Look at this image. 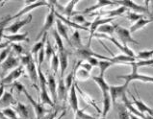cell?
I'll use <instances>...</instances> for the list:
<instances>
[{
	"instance_id": "44dd1931",
	"label": "cell",
	"mask_w": 153,
	"mask_h": 119,
	"mask_svg": "<svg viewBox=\"0 0 153 119\" xmlns=\"http://www.w3.org/2000/svg\"><path fill=\"white\" fill-rule=\"evenodd\" d=\"M47 41V33H45L43 36L42 37V38L39 41H37V43L33 46L32 50H31V55L33 56L34 60L38 61V54L43 47L45 45V41Z\"/></svg>"
},
{
	"instance_id": "603a6c76",
	"label": "cell",
	"mask_w": 153,
	"mask_h": 119,
	"mask_svg": "<svg viewBox=\"0 0 153 119\" xmlns=\"http://www.w3.org/2000/svg\"><path fill=\"white\" fill-rule=\"evenodd\" d=\"M56 31L58 32V34L61 36L62 38H65V41L68 42V44L71 45V39L68 38V27L67 25H65L60 19L57 18L56 19Z\"/></svg>"
},
{
	"instance_id": "f546056e",
	"label": "cell",
	"mask_w": 153,
	"mask_h": 119,
	"mask_svg": "<svg viewBox=\"0 0 153 119\" xmlns=\"http://www.w3.org/2000/svg\"><path fill=\"white\" fill-rule=\"evenodd\" d=\"M115 107L117 108L119 119H130V112H128V109L125 108V106L123 104L116 103Z\"/></svg>"
},
{
	"instance_id": "680465c9",
	"label": "cell",
	"mask_w": 153,
	"mask_h": 119,
	"mask_svg": "<svg viewBox=\"0 0 153 119\" xmlns=\"http://www.w3.org/2000/svg\"><path fill=\"white\" fill-rule=\"evenodd\" d=\"M95 119H105V118H103V117H102V118H95Z\"/></svg>"
},
{
	"instance_id": "ab89813d",
	"label": "cell",
	"mask_w": 153,
	"mask_h": 119,
	"mask_svg": "<svg viewBox=\"0 0 153 119\" xmlns=\"http://www.w3.org/2000/svg\"><path fill=\"white\" fill-rule=\"evenodd\" d=\"M125 17L129 21H132V22H137L139 19L145 17V16L141 15V14H137V13H134V12H131V11H127V12H126Z\"/></svg>"
},
{
	"instance_id": "3957f363",
	"label": "cell",
	"mask_w": 153,
	"mask_h": 119,
	"mask_svg": "<svg viewBox=\"0 0 153 119\" xmlns=\"http://www.w3.org/2000/svg\"><path fill=\"white\" fill-rule=\"evenodd\" d=\"M56 2L57 1H48L49 5H50V11H49V13L47 14V16L45 17V24H43L42 30L40 31V33L38 34V36L36 38L37 41H39V39H41L43 35H45V33H47V31H48L49 29H51L52 26H53L54 23L56 22V19H57L56 15H55L56 10L54 9V5L56 4Z\"/></svg>"
},
{
	"instance_id": "94428289",
	"label": "cell",
	"mask_w": 153,
	"mask_h": 119,
	"mask_svg": "<svg viewBox=\"0 0 153 119\" xmlns=\"http://www.w3.org/2000/svg\"></svg>"
},
{
	"instance_id": "8d00e7d4",
	"label": "cell",
	"mask_w": 153,
	"mask_h": 119,
	"mask_svg": "<svg viewBox=\"0 0 153 119\" xmlns=\"http://www.w3.org/2000/svg\"><path fill=\"white\" fill-rule=\"evenodd\" d=\"M12 19V16H5L2 20H0V43H2V38L4 36V31L6 29V26L9 24Z\"/></svg>"
},
{
	"instance_id": "bcb514c9",
	"label": "cell",
	"mask_w": 153,
	"mask_h": 119,
	"mask_svg": "<svg viewBox=\"0 0 153 119\" xmlns=\"http://www.w3.org/2000/svg\"><path fill=\"white\" fill-rule=\"evenodd\" d=\"M136 67H153V59L151 60H147V61H137L133 63Z\"/></svg>"
},
{
	"instance_id": "ffe728a7",
	"label": "cell",
	"mask_w": 153,
	"mask_h": 119,
	"mask_svg": "<svg viewBox=\"0 0 153 119\" xmlns=\"http://www.w3.org/2000/svg\"><path fill=\"white\" fill-rule=\"evenodd\" d=\"M110 61H112L114 64H123L124 65H127L130 63L137 61V60L133 58V57L127 56L125 54H121V55H117V56H113V58H110Z\"/></svg>"
},
{
	"instance_id": "b9f144b4",
	"label": "cell",
	"mask_w": 153,
	"mask_h": 119,
	"mask_svg": "<svg viewBox=\"0 0 153 119\" xmlns=\"http://www.w3.org/2000/svg\"><path fill=\"white\" fill-rule=\"evenodd\" d=\"M2 112L4 113V115H5L8 119H19L17 118V115H16V112L14 109H12L10 107L8 108H5L2 109Z\"/></svg>"
},
{
	"instance_id": "d6a6232c",
	"label": "cell",
	"mask_w": 153,
	"mask_h": 119,
	"mask_svg": "<svg viewBox=\"0 0 153 119\" xmlns=\"http://www.w3.org/2000/svg\"><path fill=\"white\" fill-rule=\"evenodd\" d=\"M16 112L19 114V116L23 119H28L29 118V111L28 108L22 103L17 102L16 105Z\"/></svg>"
},
{
	"instance_id": "db71d44e",
	"label": "cell",
	"mask_w": 153,
	"mask_h": 119,
	"mask_svg": "<svg viewBox=\"0 0 153 119\" xmlns=\"http://www.w3.org/2000/svg\"><path fill=\"white\" fill-rule=\"evenodd\" d=\"M130 119H142L141 117H139L137 115H135V114H132V113H130Z\"/></svg>"
},
{
	"instance_id": "f907efd6",
	"label": "cell",
	"mask_w": 153,
	"mask_h": 119,
	"mask_svg": "<svg viewBox=\"0 0 153 119\" xmlns=\"http://www.w3.org/2000/svg\"><path fill=\"white\" fill-rule=\"evenodd\" d=\"M87 61L93 67H98V63H99V60L97 59V58H94V57H91V58H89L87 60Z\"/></svg>"
},
{
	"instance_id": "6da1fadb",
	"label": "cell",
	"mask_w": 153,
	"mask_h": 119,
	"mask_svg": "<svg viewBox=\"0 0 153 119\" xmlns=\"http://www.w3.org/2000/svg\"><path fill=\"white\" fill-rule=\"evenodd\" d=\"M20 60L21 65L25 67L26 71L28 73V76L30 78L32 83V86L36 87L38 89V83H39V76H38V69L36 68V64H35V60L31 53L24 56L19 57Z\"/></svg>"
},
{
	"instance_id": "7c38bea8",
	"label": "cell",
	"mask_w": 153,
	"mask_h": 119,
	"mask_svg": "<svg viewBox=\"0 0 153 119\" xmlns=\"http://www.w3.org/2000/svg\"><path fill=\"white\" fill-rule=\"evenodd\" d=\"M0 65H1V68L3 70V72H7L8 70L15 69L16 67H20L21 63H20L19 58H16V57L14 56V54L11 52V54L8 56V58L4 61Z\"/></svg>"
},
{
	"instance_id": "f6af8a7d",
	"label": "cell",
	"mask_w": 153,
	"mask_h": 119,
	"mask_svg": "<svg viewBox=\"0 0 153 119\" xmlns=\"http://www.w3.org/2000/svg\"><path fill=\"white\" fill-rule=\"evenodd\" d=\"M69 19H71L72 22L76 23L78 25H84L85 26V23H86L85 17H84V16H82V15H75V16H73L71 18H69Z\"/></svg>"
},
{
	"instance_id": "f1b7e54d",
	"label": "cell",
	"mask_w": 153,
	"mask_h": 119,
	"mask_svg": "<svg viewBox=\"0 0 153 119\" xmlns=\"http://www.w3.org/2000/svg\"><path fill=\"white\" fill-rule=\"evenodd\" d=\"M93 79H94V81L97 84V86H99V89H101L102 93H107V92L110 91V86L105 81L104 77H101L98 75V76H94Z\"/></svg>"
},
{
	"instance_id": "7bdbcfd3",
	"label": "cell",
	"mask_w": 153,
	"mask_h": 119,
	"mask_svg": "<svg viewBox=\"0 0 153 119\" xmlns=\"http://www.w3.org/2000/svg\"><path fill=\"white\" fill-rule=\"evenodd\" d=\"M74 119H95V117L90 115L85 112V109H79L77 112L74 113Z\"/></svg>"
},
{
	"instance_id": "8fae6325",
	"label": "cell",
	"mask_w": 153,
	"mask_h": 119,
	"mask_svg": "<svg viewBox=\"0 0 153 119\" xmlns=\"http://www.w3.org/2000/svg\"><path fill=\"white\" fill-rule=\"evenodd\" d=\"M127 86H128V84L124 83L123 85H120V86H110V93L111 96V99H112V104L115 106L116 105V101L121 98L126 93V90H127Z\"/></svg>"
},
{
	"instance_id": "e0dca14e",
	"label": "cell",
	"mask_w": 153,
	"mask_h": 119,
	"mask_svg": "<svg viewBox=\"0 0 153 119\" xmlns=\"http://www.w3.org/2000/svg\"><path fill=\"white\" fill-rule=\"evenodd\" d=\"M4 38H6L8 41L11 43H19L22 41H29L28 38V32H25L22 34H16V35H4Z\"/></svg>"
},
{
	"instance_id": "9c48e42d",
	"label": "cell",
	"mask_w": 153,
	"mask_h": 119,
	"mask_svg": "<svg viewBox=\"0 0 153 119\" xmlns=\"http://www.w3.org/2000/svg\"><path fill=\"white\" fill-rule=\"evenodd\" d=\"M33 16L31 14H28V16L23 19L20 20H16L14 23H12L11 25H9L8 27H6L5 31L8 33H11V35H16L19 33V31L23 27V26L29 24L32 21Z\"/></svg>"
},
{
	"instance_id": "7dc6e473",
	"label": "cell",
	"mask_w": 153,
	"mask_h": 119,
	"mask_svg": "<svg viewBox=\"0 0 153 119\" xmlns=\"http://www.w3.org/2000/svg\"><path fill=\"white\" fill-rule=\"evenodd\" d=\"M11 47H12V50L16 53V55H17L19 57L22 56L23 47L20 44H19V43H11Z\"/></svg>"
},
{
	"instance_id": "52a82bcc",
	"label": "cell",
	"mask_w": 153,
	"mask_h": 119,
	"mask_svg": "<svg viewBox=\"0 0 153 119\" xmlns=\"http://www.w3.org/2000/svg\"><path fill=\"white\" fill-rule=\"evenodd\" d=\"M94 38H105V39H108V41H112L114 44H115L119 49L122 52V54H125L127 56H130V57H133V58H135V54L134 52L130 49V48L128 46H125L123 44H121V43L117 41V39L116 38H114L112 36H108V35H104V34H94Z\"/></svg>"
},
{
	"instance_id": "83f0119b",
	"label": "cell",
	"mask_w": 153,
	"mask_h": 119,
	"mask_svg": "<svg viewBox=\"0 0 153 119\" xmlns=\"http://www.w3.org/2000/svg\"><path fill=\"white\" fill-rule=\"evenodd\" d=\"M119 26V24H110V23H107V24H104L102 26L97 28V32L98 33H104V35H107L108 36H113L114 33H115L116 28Z\"/></svg>"
},
{
	"instance_id": "cb8c5ba5",
	"label": "cell",
	"mask_w": 153,
	"mask_h": 119,
	"mask_svg": "<svg viewBox=\"0 0 153 119\" xmlns=\"http://www.w3.org/2000/svg\"><path fill=\"white\" fill-rule=\"evenodd\" d=\"M17 104V102L16 101V99L14 98V96H13L12 92H8L6 91L4 95L2 96V98L0 99V108H8L10 105H14L16 106Z\"/></svg>"
},
{
	"instance_id": "74e56055",
	"label": "cell",
	"mask_w": 153,
	"mask_h": 119,
	"mask_svg": "<svg viewBox=\"0 0 153 119\" xmlns=\"http://www.w3.org/2000/svg\"><path fill=\"white\" fill-rule=\"evenodd\" d=\"M50 67L52 69V71L54 73V76L55 74H57L58 70L60 68V61H59V55H57L56 53L52 56L51 61H50Z\"/></svg>"
},
{
	"instance_id": "e575fe53",
	"label": "cell",
	"mask_w": 153,
	"mask_h": 119,
	"mask_svg": "<svg viewBox=\"0 0 153 119\" xmlns=\"http://www.w3.org/2000/svg\"><path fill=\"white\" fill-rule=\"evenodd\" d=\"M152 57H153V49H150V50L140 51L135 55V59L137 61H147V60H151Z\"/></svg>"
},
{
	"instance_id": "484cf974",
	"label": "cell",
	"mask_w": 153,
	"mask_h": 119,
	"mask_svg": "<svg viewBox=\"0 0 153 119\" xmlns=\"http://www.w3.org/2000/svg\"><path fill=\"white\" fill-rule=\"evenodd\" d=\"M103 95V109H102V117L106 118V115L108 112H110L111 107H112V99L110 93L107 92V93H102Z\"/></svg>"
},
{
	"instance_id": "8992f818",
	"label": "cell",
	"mask_w": 153,
	"mask_h": 119,
	"mask_svg": "<svg viewBox=\"0 0 153 119\" xmlns=\"http://www.w3.org/2000/svg\"><path fill=\"white\" fill-rule=\"evenodd\" d=\"M117 5L122 6L127 9L128 11L137 13V14H146V15H150L149 11H148L147 8H145L141 5H138L134 1H131V0H120V1H116Z\"/></svg>"
},
{
	"instance_id": "30bf717a",
	"label": "cell",
	"mask_w": 153,
	"mask_h": 119,
	"mask_svg": "<svg viewBox=\"0 0 153 119\" xmlns=\"http://www.w3.org/2000/svg\"><path fill=\"white\" fill-rule=\"evenodd\" d=\"M112 5H117L116 1H110V0H98L97 4H94V6H91L89 8L85 9L84 11H78V12H74L73 16L75 15H87V14H93L94 11L98 10V9L105 7V6H112Z\"/></svg>"
},
{
	"instance_id": "7402d4cb",
	"label": "cell",
	"mask_w": 153,
	"mask_h": 119,
	"mask_svg": "<svg viewBox=\"0 0 153 119\" xmlns=\"http://www.w3.org/2000/svg\"><path fill=\"white\" fill-rule=\"evenodd\" d=\"M151 22H153V16L150 17V18H147V17H146H146H143V18L139 19L137 22H135L132 26H131L130 29H129L130 33L134 34L135 32H137V31L143 29V27H146L147 24H149Z\"/></svg>"
},
{
	"instance_id": "f5cc1de1",
	"label": "cell",
	"mask_w": 153,
	"mask_h": 119,
	"mask_svg": "<svg viewBox=\"0 0 153 119\" xmlns=\"http://www.w3.org/2000/svg\"><path fill=\"white\" fill-rule=\"evenodd\" d=\"M5 93V91H4V86L3 85H0V99L2 98V96Z\"/></svg>"
},
{
	"instance_id": "d4e9b609",
	"label": "cell",
	"mask_w": 153,
	"mask_h": 119,
	"mask_svg": "<svg viewBox=\"0 0 153 119\" xmlns=\"http://www.w3.org/2000/svg\"><path fill=\"white\" fill-rule=\"evenodd\" d=\"M59 61H60V69H61V76L63 77L64 74L68 67V51L59 53Z\"/></svg>"
},
{
	"instance_id": "d6986e66",
	"label": "cell",
	"mask_w": 153,
	"mask_h": 119,
	"mask_svg": "<svg viewBox=\"0 0 153 119\" xmlns=\"http://www.w3.org/2000/svg\"><path fill=\"white\" fill-rule=\"evenodd\" d=\"M131 97H132V99H133V103L136 105V107L138 108L140 112L143 114H149V115L153 116V109L149 108L147 105L143 103L142 100L136 98L134 95H131Z\"/></svg>"
},
{
	"instance_id": "816d5d0a",
	"label": "cell",
	"mask_w": 153,
	"mask_h": 119,
	"mask_svg": "<svg viewBox=\"0 0 153 119\" xmlns=\"http://www.w3.org/2000/svg\"><path fill=\"white\" fill-rule=\"evenodd\" d=\"M9 45H11V42L10 41H6V42L0 43V49H5V48L8 47Z\"/></svg>"
},
{
	"instance_id": "7a4b0ae2",
	"label": "cell",
	"mask_w": 153,
	"mask_h": 119,
	"mask_svg": "<svg viewBox=\"0 0 153 119\" xmlns=\"http://www.w3.org/2000/svg\"><path fill=\"white\" fill-rule=\"evenodd\" d=\"M134 63V61H133ZM133 63H130L127 65H131L132 67V71L128 75H121V76H117V79H123L125 80L126 84H129L132 81H139V82H143V83H152L153 84V77L152 76H146V75L143 74H140L138 72V67L135 65Z\"/></svg>"
},
{
	"instance_id": "11a10c76",
	"label": "cell",
	"mask_w": 153,
	"mask_h": 119,
	"mask_svg": "<svg viewBox=\"0 0 153 119\" xmlns=\"http://www.w3.org/2000/svg\"><path fill=\"white\" fill-rule=\"evenodd\" d=\"M65 112H65V111H64V112H63L62 113H61L60 115H59L58 117H57L56 119H63V117H64V116L65 115Z\"/></svg>"
},
{
	"instance_id": "4dcf8cb0",
	"label": "cell",
	"mask_w": 153,
	"mask_h": 119,
	"mask_svg": "<svg viewBox=\"0 0 153 119\" xmlns=\"http://www.w3.org/2000/svg\"><path fill=\"white\" fill-rule=\"evenodd\" d=\"M67 89H65V80L63 77H60L59 83L57 84V94H58V98L61 100H64L67 95Z\"/></svg>"
},
{
	"instance_id": "1f68e13d",
	"label": "cell",
	"mask_w": 153,
	"mask_h": 119,
	"mask_svg": "<svg viewBox=\"0 0 153 119\" xmlns=\"http://www.w3.org/2000/svg\"><path fill=\"white\" fill-rule=\"evenodd\" d=\"M78 2H79V1H77V0H71V1H69L67 4V6L61 9V12H62V14L65 15V16H68V17H71V16H73V13H74L73 8H74V6H75Z\"/></svg>"
},
{
	"instance_id": "4fadbf2b",
	"label": "cell",
	"mask_w": 153,
	"mask_h": 119,
	"mask_svg": "<svg viewBox=\"0 0 153 119\" xmlns=\"http://www.w3.org/2000/svg\"><path fill=\"white\" fill-rule=\"evenodd\" d=\"M23 93L25 94V96L27 97V99L29 100V102L31 103V105L33 106V109H34V111H35V113H36V115H37V119H42L43 116H45V114L46 113L45 108L43 107L42 104L38 103L37 101L35 100L33 97L28 93V91L26 90V89L24 90Z\"/></svg>"
},
{
	"instance_id": "836d02e7",
	"label": "cell",
	"mask_w": 153,
	"mask_h": 119,
	"mask_svg": "<svg viewBox=\"0 0 153 119\" xmlns=\"http://www.w3.org/2000/svg\"><path fill=\"white\" fill-rule=\"evenodd\" d=\"M52 35H53V38L56 41V46L58 48L59 53L61 52H65L67 51V49L64 46V42H63V38H61V36L58 34V32L56 31V29H52Z\"/></svg>"
},
{
	"instance_id": "6f0895ef",
	"label": "cell",
	"mask_w": 153,
	"mask_h": 119,
	"mask_svg": "<svg viewBox=\"0 0 153 119\" xmlns=\"http://www.w3.org/2000/svg\"><path fill=\"white\" fill-rule=\"evenodd\" d=\"M145 119H153V116L149 115V114H146V118Z\"/></svg>"
},
{
	"instance_id": "5b68a950",
	"label": "cell",
	"mask_w": 153,
	"mask_h": 119,
	"mask_svg": "<svg viewBox=\"0 0 153 119\" xmlns=\"http://www.w3.org/2000/svg\"><path fill=\"white\" fill-rule=\"evenodd\" d=\"M75 55L77 58L79 59V61H84V60L87 61L89 58H91V57L97 58V59H100V60L110 61V58L97 54V53H95L91 50V47H88V46H84L83 48H81V49H76Z\"/></svg>"
},
{
	"instance_id": "2e32d148",
	"label": "cell",
	"mask_w": 153,
	"mask_h": 119,
	"mask_svg": "<svg viewBox=\"0 0 153 119\" xmlns=\"http://www.w3.org/2000/svg\"><path fill=\"white\" fill-rule=\"evenodd\" d=\"M68 104L69 107L72 109L73 113L77 112L79 111V103H78V97H77V92H76V87H75V82H73V85L71 86V90H69L68 94Z\"/></svg>"
},
{
	"instance_id": "9f6ffc18",
	"label": "cell",
	"mask_w": 153,
	"mask_h": 119,
	"mask_svg": "<svg viewBox=\"0 0 153 119\" xmlns=\"http://www.w3.org/2000/svg\"><path fill=\"white\" fill-rule=\"evenodd\" d=\"M0 119H8L5 115H4V113L1 109H0Z\"/></svg>"
},
{
	"instance_id": "277c9868",
	"label": "cell",
	"mask_w": 153,
	"mask_h": 119,
	"mask_svg": "<svg viewBox=\"0 0 153 119\" xmlns=\"http://www.w3.org/2000/svg\"><path fill=\"white\" fill-rule=\"evenodd\" d=\"M24 3L26 6L21 9L20 11L17 12L16 15L12 16V19L19 18V17L22 16L25 14H28L29 12L35 10V9H37L39 7H42V6L50 7L48 1H45V0H41V1H24Z\"/></svg>"
},
{
	"instance_id": "ee69618b",
	"label": "cell",
	"mask_w": 153,
	"mask_h": 119,
	"mask_svg": "<svg viewBox=\"0 0 153 119\" xmlns=\"http://www.w3.org/2000/svg\"><path fill=\"white\" fill-rule=\"evenodd\" d=\"M11 52H12L11 45H9L8 47L5 48V49H3L1 52H0V64H1L3 61L8 58V56L11 54Z\"/></svg>"
},
{
	"instance_id": "9a60e30c",
	"label": "cell",
	"mask_w": 153,
	"mask_h": 119,
	"mask_svg": "<svg viewBox=\"0 0 153 119\" xmlns=\"http://www.w3.org/2000/svg\"><path fill=\"white\" fill-rule=\"evenodd\" d=\"M128 10L124 7L120 6L119 8L115 9V10H110V11H103V12H100V13H97V14H90V16H94V15H97L99 17L101 16H105L106 18H115L116 16H122L124 15V13H126Z\"/></svg>"
},
{
	"instance_id": "60d3db41",
	"label": "cell",
	"mask_w": 153,
	"mask_h": 119,
	"mask_svg": "<svg viewBox=\"0 0 153 119\" xmlns=\"http://www.w3.org/2000/svg\"><path fill=\"white\" fill-rule=\"evenodd\" d=\"M45 61H51L52 56L55 54V51L53 49V47H52L50 41H48V38H47V41H46V46L45 47Z\"/></svg>"
},
{
	"instance_id": "91938a15",
	"label": "cell",
	"mask_w": 153,
	"mask_h": 119,
	"mask_svg": "<svg viewBox=\"0 0 153 119\" xmlns=\"http://www.w3.org/2000/svg\"><path fill=\"white\" fill-rule=\"evenodd\" d=\"M0 3H1V1H0Z\"/></svg>"
},
{
	"instance_id": "d590c367",
	"label": "cell",
	"mask_w": 153,
	"mask_h": 119,
	"mask_svg": "<svg viewBox=\"0 0 153 119\" xmlns=\"http://www.w3.org/2000/svg\"><path fill=\"white\" fill-rule=\"evenodd\" d=\"M113 65H115V64H114L112 63V61H110L100 60V61H99V63H98V67H99V70H100L99 76L104 77V74H105V72H106V70H107L109 67H113Z\"/></svg>"
},
{
	"instance_id": "4316f807",
	"label": "cell",
	"mask_w": 153,
	"mask_h": 119,
	"mask_svg": "<svg viewBox=\"0 0 153 119\" xmlns=\"http://www.w3.org/2000/svg\"><path fill=\"white\" fill-rule=\"evenodd\" d=\"M71 46L75 47L76 49H81V48L84 47V45H83V43H82V41H81L80 33L78 30H74V32L71 38Z\"/></svg>"
},
{
	"instance_id": "ac0fdd59",
	"label": "cell",
	"mask_w": 153,
	"mask_h": 119,
	"mask_svg": "<svg viewBox=\"0 0 153 119\" xmlns=\"http://www.w3.org/2000/svg\"><path fill=\"white\" fill-rule=\"evenodd\" d=\"M47 86L49 87L50 94L52 96V99H53V102L54 104H56L57 99H58V94H57V83L54 75L49 74L47 76Z\"/></svg>"
},
{
	"instance_id": "f35d334b",
	"label": "cell",
	"mask_w": 153,
	"mask_h": 119,
	"mask_svg": "<svg viewBox=\"0 0 153 119\" xmlns=\"http://www.w3.org/2000/svg\"><path fill=\"white\" fill-rule=\"evenodd\" d=\"M90 77H91L90 72H88L87 70L83 68L78 69L75 72V78L79 81H87Z\"/></svg>"
},
{
	"instance_id": "ba28073f",
	"label": "cell",
	"mask_w": 153,
	"mask_h": 119,
	"mask_svg": "<svg viewBox=\"0 0 153 119\" xmlns=\"http://www.w3.org/2000/svg\"><path fill=\"white\" fill-rule=\"evenodd\" d=\"M115 33L117 34V36L119 37V38L120 39V42L121 44H123L125 46H127V43L130 42V43H134V44H140V42L135 41V39L132 38V34L130 33V31L126 28H123V27H120L119 25L116 28V31Z\"/></svg>"
},
{
	"instance_id": "5bb4252c",
	"label": "cell",
	"mask_w": 153,
	"mask_h": 119,
	"mask_svg": "<svg viewBox=\"0 0 153 119\" xmlns=\"http://www.w3.org/2000/svg\"><path fill=\"white\" fill-rule=\"evenodd\" d=\"M23 71H24V69L22 65L13 69L6 77H4L1 80V85H11V84L16 82L17 79L23 74Z\"/></svg>"
},
{
	"instance_id": "c3c4849f",
	"label": "cell",
	"mask_w": 153,
	"mask_h": 119,
	"mask_svg": "<svg viewBox=\"0 0 153 119\" xmlns=\"http://www.w3.org/2000/svg\"><path fill=\"white\" fill-rule=\"evenodd\" d=\"M13 86H14V87L16 89V91L19 92V93H21V92H24V90L26 89H25V86L22 85L21 83L17 82V81L13 84Z\"/></svg>"
},
{
	"instance_id": "681fc988",
	"label": "cell",
	"mask_w": 153,
	"mask_h": 119,
	"mask_svg": "<svg viewBox=\"0 0 153 119\" xmlns=\"http://www.w3.org/2000/svg\"><path fill=\"white\" fill-rule=\"evenodd\" d=\"M80 67H81V68H83V69H85V70H87L88 72H90L91 70V68H93V67L88 63L87 61H83L82 63H81V64H80Z\"/></svg>"
}]
</instances>
